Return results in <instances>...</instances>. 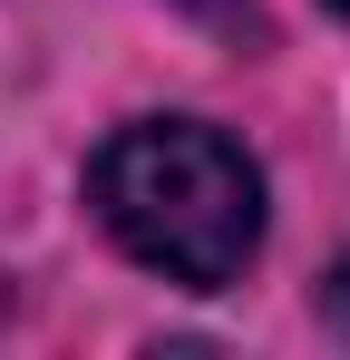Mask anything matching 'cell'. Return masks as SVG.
Segmentation results:
<instances>
[{"label": "cell", "mask_w": 350, "mask_h": 360, "mask_svg": "<svg viewBox=\"0 0 350 360\" xmlns=\"http://www.w3.org/2000/svg\"><path fill=\"white\" fill-rule=\"evenodd\" d=\"M88 195L136 263H156L166 283H195V292H224L263 243V176L243 166L233 136L185 117L108 136L88 166Z\"/></svg>", "instance_id": "1"}, {"label": "cell", "mask_w": 350, "mask_h": 360, "mask_svg": "<svg viewBox=\"0 0 350 360\" xmlns=\"http://www.w3.org/2000/svg\"><path fill=\"white\" fill-rule=\"evenodd\" d=\"M331 10H341V20H350V0H331Z\"/></svg>", "instance_id": "2"}]
</instances>
